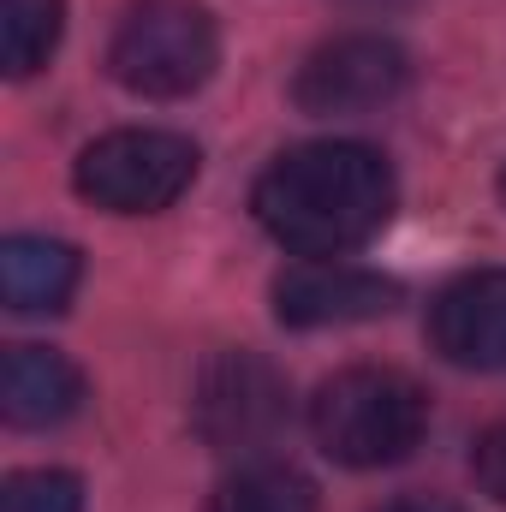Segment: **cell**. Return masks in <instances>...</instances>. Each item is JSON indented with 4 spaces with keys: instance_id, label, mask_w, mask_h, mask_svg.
Returning <instances> with one entry per match:
<instances>
[{
    "instance_id": "52a82bcc",
    "label": "cell",
    "mask_w": 506,
    "mask_h": 512,
    "mask_svg": "<svg viewBox=\"0 0 506 512\" xmlns=\"http://www.w3.org/2000/svg\"><path fill=\"white\" fill-rule=\"evenodd\" d=\"M393 304H399V280L340 256H304L274 280V316L286 328H346V322L387 316Z\"/></svg>"
},
{
    "instance_id": "5b68a950",
    "label": "cell",
    "mask_w": 506,
    "mask_h": 512,
    "mask_svg": "<svg viewBox=\"0 0 506 512\" xmlns=\"http://www.w3.org/2000/svg\"><path fill=\"white\" fill-rule=\"evenodd\" d=\"M191 417L215 453H262L292 417V387L262 352H215L197 376Z\"/></svg>"
},
{
    "instance_id": "ba28073f",
    "label": "cell",
    "mask_w": 506,
    "mask_h": 512,
    "mask_svg": "<svg viewBox=\"0 0 506 512\" xmlns=\"http://www.w3.org/2000/svg\"><path fill=\"white\" fill-rule=\"evenodd\" d=\"M429 340L459 370H506V268H471L429 304Z\"/></svg>"
},
{
    "instance_id": "30bf717a",
    "label": "cell",
    "mask_w": 506,
    "mask_h": 512,
    "mask_svg": "<svg viewBox=\"0 0 506 512\" xmlns=\"http://www.w3.org/2000/svg\"><path fill=\"white\" fill-rule=\"evenodd\" d=\"M78 274H84V262H78V251L66 239L18 233V239L0 245V298L18 316H54V310H66V298L78 292Z\"/></svg>"
},
{
    "instance_id": "277c9868",
    "label": "cell",
    "mask_w": 506,
    "mask_h": 512,
    "mask_svg": "<svg viewBox=\"0 0 506 512\" xmlns=\"http://www.w3.org/2000/svg\"><path fill=\"white\" fill-rule=\"evenodd\" d=\"M191 179H197V143L155 126L108 131L72 167L78 197L108 215H161L191 191Z\"/></svg>"
},
{
    "instance_id": "9c48e42d",
    "label": "cell",
    "mask_w": 506,
    "mask_h": 512,
    "mask_svg": "<svg viewBox=\"0 0 506 512\" xmlns=\"http://www.w3.org/2000/svg\"><path fill=\"white\" fill-rule=\"evenodd\" d=\"M84 405V376L54 346H12L0 364V411L12 429H60Z\"/></svg>"
},
{
    "instance_id": "3957f363",
    "label": "cell",
    "mask_w": 506,
    "mask_h": 512,
    "mask_svg": "<svg viewBox=\"0 0 506 512\" xmlns=\"http://www.w3.org/2000/svg\"><path fill=\"white\" fill-rule=\"evenodd\" d=\"M215 60L221 36L197 0H137L108 42V72L143 102H179L203 90Z\"/></svg>"
},
{
    "instance_id": "7a4b0ae2",
    "label": "cell",
    "mask_w": 506,
    "mask_h": 512,
    "mask_svg": "<svg viewBox=\"0 0 506 512\" xmlns=\"http://www.w3.org/2000/svg\"><path fill=\"white\" fill-rule=\"evenodd\" d=\"M423 429H429V399L399 370L358 364V370L328 376L310 399L316 447L334 465H352V471H381V465L411 459Z\"/></svg>"
},
{
    "instance_id": "e0dca14e",
    "label": "cell",
    "mask_w": 506,
    "mask_h": 512,
    "mask_svg": "<svg viewBox=\"0 0 506 512\" xmlns=\"http://www.w3.org/2000/svg\"><path fill=\"white\" fill-rule=\"evenodd\" d=\"M501 197H506V173H501Z\"/></svg>"
},
{
    "instance_id": "4fadbf2b",
    "label": "cell",
    "mask_w": 506,
    "mask_h": 512,
    "mask_svg": "<svg viewBox=\"0 0 506 512\" xmlns=\"http://www.w3.org/2000/svg\"><path fill=\"white\" fill-rule=\"evenodd\" d=\"M0 512H84V483L72 471H18L0 489Z\"/></svg>"
},
{
    "instance_id": "9a60e30c",
    "label": "cell",
    "mask_w": 506,
    "mask_h": 512,
    "mask_svg": "<svg viewBox=\"0 0 506 512\" xmlns=\"http://www.w3.org/2000/svg\"><path fill=\"white\" fill-rule=\"evenodd\" d=\"M376 512H465V507L435 501V495H411V501H387V507H376Z\"/></svg>"
},
{
    "instance_id": "8fae6325",
    "label": "cell",
    "mask_w": 506,
    "mask_h": 512,
    "mask_svg": "<svg viewBox=\"0 0 506 512\" xmlns=\"http://www.w3.org/2000/svg\"><path fill=\"white\" fill-rule=\"evenodd\" d=\"M209 512H316V483L280 459H245L209 495Z\"/></svg>"
},
{
    "instance_id": "8992f818",
    "label": "cell",
    "mask_w": 506,
    "mask_h": 512,
    "mask_svg": "<svg viewBox=\"0 0 506 512\" xmlns=\"http://www.w3.org/2000/svg\"><path fill=\"white\" fill-rule=\"evenodd\" d=\"M411 78V60L393 36L381 30H346L334 42H322L298 78H292V102L316 120H346V114H376L387 108Z\"/></svg>"
},
{
    "instance_id": "6da1fadb",
    "label": "cell",
    "mask_w": 506,
    "mask_h": 512,
    "mask_svg": "<svg viewBox=\"0 0 506 512\" xmlns=\"http://www.w3.org/2000/svg\"><path fill=\"white\" fill-rule=\"evenodd\" d=\"M393 167L370 143H298L256 179V221L292 256H346L393 215Z\"/></svg>"
},
{
    "instance_id": "2e32d148",
    "label": "cell",
    "mask_w": 506,
    "mask_h": 512,
    "mask_svg": "<svg viewBox=\"0 0 506 512\" xmlns=\"http://www.w3.org/2000/svg\"><path fill=\"white\" fill-rule=\"evenodd\" d=\"M352 6H381L387 12V6H411V0H352Z\"/></svg>"
},
{
    "instance_id": "7c38bea8",
    "label": "cell",
    "mask_w": 506,
    "mask_h": 512,
    "mask_svg": "<svg viewBox=\"0 0 506 512\" xmlns=\"http://www.w3.org/2000/svg\"><path fill=\"white\" fill-rule=\"evenodd\" d=\"M66 30V0H0V66L6 78H30L48 66Z\"/></svg>"
},
{
    "instance_id": "5bb4252c",
    "label": "cell",
    "mask_w": 506,
    "mask_h": 512,
    "mask_svg": "<svg viewBox=\"0 0 506 512\" xmlns=\"http://www.w3.org/2000/svg\"><path fill=\"white\" fill-rule=\"evenodd\" d=\"M471 471H477L483 495H495V501L506 507V423H495V429L477 441V459H471Z\"/></svg>"
}]
</instances>
